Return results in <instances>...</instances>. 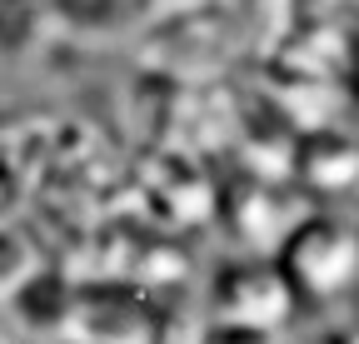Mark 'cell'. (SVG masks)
Returning <instances> with one entry per match:
<instances>
[{"label":"cell","mask_w":359,"mask_h":344,"mask_svg":"<svg viewBox=\"0 0 359 344\" xmlns=\"http://www.w3.org/2000/svg\"><path fill=\"white\" fill-rule=\"evenodd\" d=\"M269 260L280 265L299 310H330L359 294V225L325 209L294 214Z\"/></svg>","instance_id":"6da1fadb"},{"label":"cell","mask_w":359,"mask_h":344,"mask_svg":"<svg viewBox=\"0 0 359 344\" xmlns=\"http://www.w3.org/2000/svg\"><path fill=\"white\" fill-rule=\"evenodd\" d=\"M210 315L285 334L290 319L299 315V305H294V294H290L280 265L269 260V254H240V260L215 270V280H210Z\"/></svg>","instance_id":"7a4b0ae2"},{"label":"cell","mask_w":359,"mask_h":344,"mask_svg":"<svg viewBox=\"0 0 359 344\" xmlns=\"http://www.w3.org/2000/svg\"><path fill=\"white\" fill-rule=\"evenodd\" d=\"M70 334L95 339V344H160V334H165L160 294L145 284H120V280L90 284L85 280Z\"/></svg>","instance_id":"3957f363"},{"label":"cell","mask_w":359,"mask_h":344,"mask_svg":"<svg viewBox=\"0 0 359 344\" xmlns=\"http://www.w3.org/2000/svg\"><path fill=\"white\" fill-rule=\"evenodd\" d=\"M80 284H85V280H75L65 265L45 260L15 294H6V310H0V319L11 324V334H25V339H35V344L60 339V334H70V324H75Z\"/></svg>","instance_id":"277c9868"},{"label":"cell","mask_w":359,"mask_h":344,"mask_svg":"<svg viewBox=\"0 0 359 344\" xmlns=\"http://www.w3.org/2000/svg\"><path fill=\"white\" fill-rule=\"evenodd\" d=\"M309 195H354L359 185V135L344 130H309L294 145V170Z\"/></svg>","instance_id":"5b68a950"},{"label":"cell","mask_w":359,"mask_h":344,"mask_svg":"<svg viewBox=\"0 0 359 344\" xmlns=\"http://www.w3.org/2000/svg\"><path fill=\"white\" fill-rule=\"evenodd\" d=\"M230 35H235V15L219 11V6L175 11V15L160 25V46L175 55L165 70L180 75V70H200V65L224 60V50H230Z\"/></svg>","instance_id":"8992f818"},{"label":"cell","mask_w":359,"mask_h":344,"mask_svg":"<svg viewBox=\"0 0 359 344\" xmlns=\"http://www.w3.org/2000/svg\"><path fill=\"white\" fill-rule=\"evenodd\" d=\"M40 265H45V254H40L35 235L20 220H0V299L15 294Z\"/></svg>","instance_id":"52a82bcc"},{"label":"cell","mask_w":359,"mask_h":344,"mask_svg":"<svg viewBox=\"0 0 359 344\" xmlns=\"http://www.w3.org/2000/svg\"><path fill=\"white\" fill-rule=\"evenodd\" d=\"M130 11V0H45V15L70 25V30H85V35H95V30H115Z\"/></svg>","instance_id":"ba28073f"},{"label":"cell","mask_w":359,"mask_h":344,"mask_svg":"<svg viewBox=\"0 0 359 344\" xmlns=\"http://www.w3.org/2000/svg\"><path fill=\"white\" fill-rule=\"evenodd\" d=\"M285 334L275 329H259V324H240V319H219V315H205V324L195 329L190 344H280Z\"/></svg>","instance_id":"9c48e42d"},{"label":"cell","mask_w":359,"mask_h":344,"mask_svg":"<svg viewBox=\"0 0 359 344\" xmlns=\"http://www.w3.org/2000/svg\"><path fill=\"white\" fill-rule=\"evenodd\" d=\"M344 95L359 105V15H354V40H349V75H344Z\"/></svg>","instance_id":"30bf717a"},{"label":"cell","mask_w":359,"mask_h":344,"mask_svg":"<svg viewBox=\"0 0 359 344\" xmlns=\"http://www.w3.org/2000/svg\"><path fill=\"white\" fill-rule=\"evenodd\" d=\"M330 344H359V319L349 324V329H334V334H325Z\"/></svg>","instance_id":"8fae6325"},{"label":"cell","mask_w":359,"mask_h":344,"mask_svg":"<svg viewBox=\"0 0 359 344\" xmlns=\"http://www.w3.org/2000/svg\"><path fill=\"white\" fill-rule=\"evenodd\" d=\"M45 344H95V339H80V334H60V339H45Z\"/></svg>","instance_id":"7c38bea8"},{"label":"cell","mask_w":359,"mask_h":344,"mask_svg":"<svg viewBox=\"0 0 359 344\" xmlns=\"http://www.w3.org/2000/svg\"><path fill=\"white\" fill-rule=\"evenodd\" d=\"M0 344H15V334H11V324L0 319Z\"/></svg>","instance_id":"4fadbf2b"},{"label":"cell","mask_w":359,"mask_h":344,"mask_svg":"<svg viewBox=\"0 0 359 344\" xmlns=\"http://www.w3.org/2000/svg\"><path fill=\"white\" fill-rule=\"evenodd\" d=\"M280 344H330V339L320 334V339H280Z\"/></svg>","instance_id":"5bb4252c"},{"label":"cell","mask_w":359,"mask_h":344,"mask_svg":"<svg viewBox=\"0 0 359 344\" xmlns=\"http://www.w3.org/2000/svg\"><path fill=\"white\" fill-rule=\"evenodd\" d=\"M354 200H359V185H354Z\"/></svg>","instance_id":"9a60e30c"},{"label":"cell","mask_w":359,"mask_h":344,"mask_svg":"<svg viewBox=\"0 0 359 344\" xmlns=\"http://www.w3.org/2000/svg\"><path fill=\"white\" fill-rule=\"evenodd\" d=\"M0 310H6V299H0Z\"/></svg>","instance_id":"2e32d148"},{"label":"cell","mask_w":359,"mask_h":344,"mask_svg":"<svg viewBox=\"0 0 359 344\" xmlns=\"http://www.w3.org/2000/svg\"><path fill=\"white\" fill-rule=\"evenodd\" d=\"M354 225H359V220H354Z\"/></svg>","instance_id":"e0dca14e"},{"label":"cell","mask_w":359,"mask_h":344,"mask_svg":"<svg viewBox=\"0 0 359 344\" xmlns=\"http://www.w3.org/2000/svg\"><path fill=\"white\" fill-rule=\"evenodd\" d=\"M354 319H359V315H354Z\"/></svg>","instance_id":"ac0fdd59"}]
</instances>
